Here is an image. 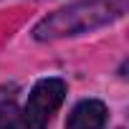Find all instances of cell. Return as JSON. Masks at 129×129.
<instances>
[{"instance_id":"4","label":"cell","mask_w":129,"mask_h":129,"mask_svg":"<svg viewBox=\"0 0 129 129\" xmlns=\"http://www.w3.org/2000/svg\"><path fill=\"white\" fill-rule=\"evenodd\" d=\"M20 109L15 101H0V129H20Z\"/></svg>"},{"instance_id":"3","label":"cell","mask_w":129,"mask_h":129,"mask_svg":"<svg viewBox=\"0 0 129 129\" xmlns=\"http://www.w3.org/2000/svg\"><path fill=\"white\" fill-rule=\"evenodd\" d=\"M106 119H109V111H106L104 101H99V99H84L69 114L66 129H104Z\"/></svg>"},{"instance_id":"2","label":"cell","mask_w":129,"mask_h":129,"mask_svg":"<svg viewBox=\"0 0 129 129\" xmlns=\"http://www.w3.org/2000/svg\"><path fill=\"white\" fill-rule=\"evenodd\" d=\"M66 99V84L61 79H41L28 101H25V109L20 111V119H23V126L25 129H48L53 114L58 111V106Z\"/></svg>"},{"instance_id":"1","label":"cell","mask_w":129,"mask_h":129,"mask_svg":"<svg viewBox=\"0 0 129 129\" xmlns=\"http://www.w3.org/2000/svg\"><path fill=\"white\" fill-rule=\"evenodd\" d=\"M129 0H79L66 8H61L43 20L36 23L33 38L36 41H61V38H74L84 36L89 30L111 25L126 13Z\"/></svg>"}]
</instances>
